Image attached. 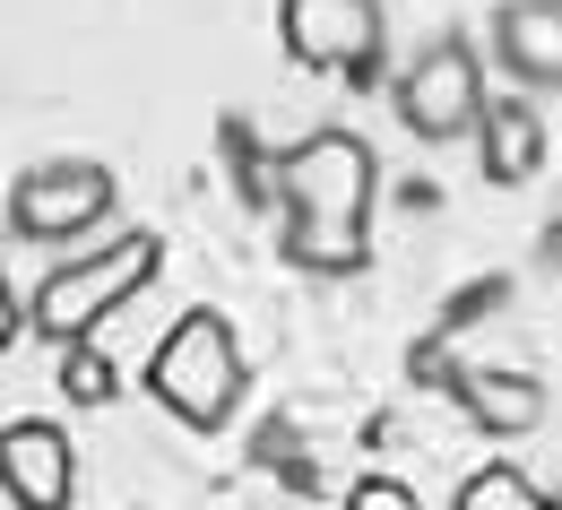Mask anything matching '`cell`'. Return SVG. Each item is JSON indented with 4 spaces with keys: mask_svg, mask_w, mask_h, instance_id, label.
Wrapping results in <instances>:
<instances>
[{
    "mask_svg": "<svg viewBox=\"0 0 562 510\" xmlns=\"http://www.w3.org/2000/svg\"><path fill=\"white\" fill-rule=\"evenodd\" d=\"M147 389H156L182 424L216 433V424L243 407V347H234V329H225L216 311H182V320L156 338V355H147Z\"/></svg>",
    "mask_w": 562,
    "mask_h": 510,
    "instance_id": "3",
    "label": "cell"
},
{
    "mask_svg": "<svg viewBox=\"0 0 562 510\" xmlns=\"http://www.w3.org/2000/svg\"><path fill=\"white\" fill-rule=\"evenodd\" d=\"M61 389H70V398H87V407H104V398H113V372H104V355H95L87 338L61 355Z\"/></svg>",
    "mask_w": 562,
    "mask_h": 510,
    "instance_id": "12",
    "label": "cell"
},
{
    "mask_svg": "<svg viewBox=\"0 0 562 510\" xmlns=\"http://www.w3.org/2000/svg\"><path fill=\"white\" fill-rule=\"evenodd\" d=\"M537 260H546V269H554V277H562V208H554V217H546V234H537Z\"/></svg>",
    "mask_w": 562,
    "mask_h": 510,
    "instance_id": "15",
    "label": "cell"
},
{
    "mask_svg": "<svg viewBox=\"0 0 562 510\" xmlns=\"http://www.w3.org/2000/svg\"><path fill=\"white\" fill-rule=\"evenodd\" d=\"M278 26H285V53L303 70H329V78H363L381 70V0H278Z\"/></svg>",
    "mask_w": 562,
    "mask_h": 510,
    "instance_id": "6",
    "label": "cell"
},
{
    "mask_svg": "<svg viewBox=\"0 0 562 510\" xmlns=\"http://www.w3.org/2000/svg\"><path fill=\"white\" fill-rule=\"evenodd\" d=\"M0 494L9 510H70L78 494V441L44 416H18L0 424Z\"/></svg>",
    "mask_w": 562,
    "mask_h": 510,
    "instance_id": "7",
    "label": "cell"
},
{
    "mask_svg": "<svg viewBox=\"0 0 562 510\" xmlns=\"http://www.w3.org/2000/svg\"><path fill=\"white\" fill-rule=\"evenodd\" d=\"M493 61L528 95H562V0H493Z\"/></svg>",
    "mask_w": 562,
    "mask_h": 510,
    "instance_id": "8",
    "label": "cell"
},
{
    "mask_svg": "<svg viewBox=\"0 0 562 510\" xmlns=\"http://www.w3.org/2000/svg\"><path fill=\"white\" fill-rule=\"evenodd\" d=\"M450 510H554V502H546L519 467H476V476L459 485V502H450Z\"/></svg>",
    "mask_w": 562,
    "mask_h": 510,
    "instance_id": "11",
    "label": "cell"
},
{
    "mask_svg": "<svg viewBox=\"0 0 562 510\" xmlns=\"http://www.w3.org/2000/svg\"><path fill=\"white\" fill-rule=\"evenodd\" d=\"M113 200H122L113 165H95V156H44V165H26L9 182V225L26 242H78V234H95L113 217Z\"/></svg>",
    "mask_w": 562,
    "mask_h": 510,
    "instance_id": "4",
    "label": "cell"
},
{
    "mask_svg": "<svg viewBox=\"0 0 562 510\" xmlns=\"http://www.w3.org/2000/svg\"><path fill=\"white\" fill-rule=\"evenodd\" d=\"M18 329H26V311H18V294H9V277H0V355L18 347Z\"/></svg>",
    "mask_w": 562,
    "mask_h": 510,
    "instance_id": "14",
    "label": "cell"
},
{
    "mask_svg": "<svg viewBox=\"0 0 562 510\" xmlns=\"http://www.w3.org/2000/svg\"><path fill=\"white\" fill-rule=\"evenodd\" d=\"M156 269H165V242H156V234H113V242H95V251L61 260V269L35 286L26 320H35L53 347H78V338H87L104 311H122Z\"/></svg>",
    "mask_w": 562,
    "mask_h": 510,
    "instance_id": "2",
    "label": "cell"
},
{
    "mask_svg": "<svg viewBox=\"0 0 562 510\" xmlns=\"http://www.w3.org/2000/svg\"><path fill=\"white\" fill-rule=\"evenodd\" d=\"M347 510H424V502H416V494H407V485H390V476H363Z\"/></svg>",
    "mask_w": 562,
    "mask_h": 510,
    "instance_id": "13",
    "label": "cell"
},
{
    "mask_svg": "<svg viewBox=\"0 0 562 510\" xmlns=\"http://www.w3.org/2000/svg\"><path fill=\"white\" fill-rule=\"evenodd\" d=\"M476 147H485V182L519 191V182H537V165H546V113H537L528 95H493L485 122H476Z\"/></svg>",
    "mask_w": 562,
    "mask_h": 510,
    "instance_id": "9",
    "label": "cell"
},
{
    "mask_svg": "<svg viewBox=\"0 0 562 510\" xmlns=\"http://www.w3.org/2000/svg\"><path fill=\"white\" fill-rule=\"evenodd\" d=\"M278 191H285V251L312 277H347L372 260V191L381 165L355 131H312L278 156Z\"/></svg>",
    "mask_w": 562,
    "mask_h": 510,
    "instance_id": "1",
    "label": "cell"
},
{
    "mask_svg": "<svg viewBox=\"0 0 562 510\" xmlns=\"http://www.w3.org/2000/svg\"><path fill=\"white\" fill-rule=\"evenodd\" d=\"M459 407H468V424L493 441H519L546 424V389L528 381V372H493V364H468L459 372Z\"/></svg>",
    "mask_w": 562,
    "mask_h": 510,
    "instance_id": "10",
    "label": "cell"
},
{
    "mask_svg": "<svg viewBox=\"0 0 562 510\" xmlns=\"http://www.w3.org/2000/svg\"><path fill=\"white\" fill-rule=\"evenodd\" d=\"M485 61H476V44L468 35H432L416 61H407V78H398V122L416 131L424 147H450L468 139L476 122H485Z\"/></svg>",
    "mask_w": 562,
    "mask_h": 510,
    "instance_id": "5",
    "label": "cell"
}]
</instances>
